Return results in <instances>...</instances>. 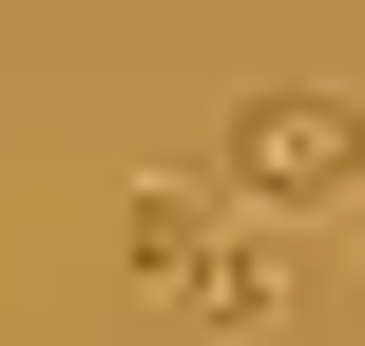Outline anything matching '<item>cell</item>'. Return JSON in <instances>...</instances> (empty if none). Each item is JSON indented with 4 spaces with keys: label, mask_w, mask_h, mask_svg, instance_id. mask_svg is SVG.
Listing matches in <instances>:
<instances>
[{
    "label": "cell",
    "mask_w": 365,
    "mask_h": 346,
    "mask_svg": "<svg viewBox=\"0 0 365 346\" xmlns=\"http://www.w3.org/2000/svg\"><path fill=\"white\" fill-rule=\"evenodd\" d=\"M192 327H212V346H289V250H269V231H231V250L192 270Z\"/></svg>",
    "instance_id": "2"
},
{
    "label": "cell",
    "mask_w": 365,
    "mask_h": 346,
    "mask_svg": "<svg viewBox=\"0 0 365 346\" xmlns=\"http://www.w3.org/2000/svg\"><path fill=\"white\" fill-rule=\"evenodd\" d=\"M346 193H365V116L327 96V77H289V96H250V116H231V212H250V231L346 212Z\"/></svg>",
    "instance_id": "1"
},
{
    "label": "cell",
    "mask_w": 365,
    "mask_h": 346,
    "mask_svg": "<svg viewBox=\"0 0 365 346\" xmlns=\"http://www.w3.org/2000/svg\"><path fill=\"white\" fill-rule=\"evenodd\" d=\"M212 250H231V193H135V270L154 289H192Z\"/></svg>",
    "instance_id": "3"
}]
</instances>
